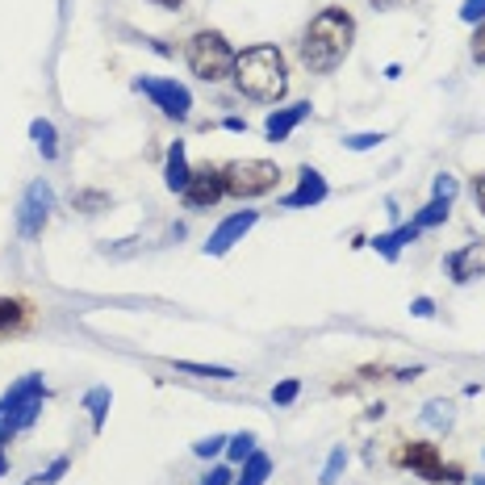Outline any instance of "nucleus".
Wrapping results in <instances>:
<instances>
[{"mask_svg":"<svg viewBox=\"0 0 485 485\" xmlns=\"http://www.w3.org/2000/svg\"><path fill=\"white\" fill-rule=\"evenodd\" d=\"M34 322V305L22 297H0V335H17Z\"/></svg>","mask_w":485,"mask_h":485,"instance_id":"nucleus-15","label":"nucleus"},{"mask_svg":"<svg viewBox=\"0 0 485 485\" xmlns=\"http://www.w3.org/2000/svg\"><path fill=\"white\" fill-rule=\"evenodd\" d=\"M419 419H423V423L431 427V431H448V427H452V401H444V398L427 401Z\"/></svg>","mask_w":485,"mask_h":485,"instance_id":"nucleus-22","label":"nucleus"},{"mask_svg":"<svg viewBox=\"0 0 485 485\" xmlns=\"http://www.w3.org/2000/svg\"><path fill=\"white\" fill-rule=\"evenodd\" d=\"M398 464H406V469H414V473L423 477V481H444V485H456L461 481V469L456 464H444V456H439L436 444H427V439H414V444H406V448H398Z\"/></svg>","mask_w":485,"mask_h":485,"instance_id":"nucleus-7","label":"nucleus"},{"mask_svg":"<svg viewBox=\"0 0 485 485\" xmlns=\"http://www.w3.org/2000/svg\"><path fill=\"white\" fill-rule=\"evenodd\" d=\"M222 126H226V130H234V134H239V130H247V121H242V118H226V121H222Z\"/></svg>","mask_w":485,"mask_h":485,"instance_id":"nucleus-38","label":"nucleus"},{"mask_svg":"<svg viewBox=\"0 0 485 485\" xmlns=\"http://www.w3.org/2000/svg\"><path fill=\"white\" fill-rule=\"evenodd\" d=\"M473 59L485 63V25H477V34H473Z\"/></svg>","mask_w":485,"mask_h":485,"instance_id":"nucleus-34","label":"nucleus"},{"mask_svg":"<svg viewBox=\"0 0 485 485\" xmlns=\"http://www.w3.org/2000/svg\"><path fill=\"white\" fill-rule=\"evenodd\" d=\"M473 201L481 206V214H485V172L481 176H473Z\"/></svg>","mask_w":485,"mask_h":485,"instance_id":"nucleus-35","label":"nucleus"},{"mask_svg":"<svg viewBox=\"0 0 485 485\" xmlns=\"http://www.w3.org/2000/svg\"><path fill=\"white\" fill-rule=\"evenodd\" d=\"M234 88L242 97L264 101V105H277L289 93V67H285V55L272 42H260V47L239 50L234 59Z\"/></svg>","mask_w":485,"mask_h":485,"instance_id":"nucleus-2","label":"nucleus"},{"mask_svg":"<svg viewBox=\"0 0 485 485\" xmlns=\"http://www.w3.org/2000/svg\"><path fill=\"white\" fill-rule=\"evenodd\" d=\"M481 17H485V0H464V4H461V22L477 25Z\"/></svg>","mask_w":485,"mask_h":485,"instance_id":"nucleus-31","label":"nucleus"},{"mask_svg":"<svg viewBox=\"0 0 485 485\" xmlns=\"http://www.w3.org/2000/svg\"><path fill=\"white\" fill-rule=\"evenodd\" d=\"M110 406H113V393H110V385H93L84 393V410L93 414V431H105V419H110Z\"/></svg>","mask_w":485,"mask_h":485,"instance_id":"nucleus-18","label":"nucleus"},{"mask_svg":"<svg viewBox=\"0 0 485 485\" xmlns=\"http://www.w3.org/2000/svg\"><path fill=\"white\" fill-rule=\"evenodd\" d=\"M448 214H452V201H439V197H431V201H427V206L419 209L410 222L419 226V231H431V226H444V222H448Z\"/></svg>","mask_w":485,"mask_h":485,"instance_id":"nucleus-20","label":"nucleus"},{"mask_svg":"<svg viewBox=\"0 0 485 485\" xmlns=\"http://www.w3.org/2000/svg\"><path fill=\"white\" fill-rule=\"evenodd\" d=\"M310 113H314L310 101H297V105H285V110H272L268 113V121H264V138L268 143H285V138H289V134L297 130Z\"/></svg>","mask_w":485,"mask_h":485,"instance_id":"nucleus-12","label":"nucleus"},{"mask_svg":"<svg viewBox=\"0 0 485 485\" xmlns=\"http://www.w3.org/2000/svg\"><path fill=\"white\" fill-rule=\"evenodd\" d=\"M352 42H356V17L343 4H327L305 25L302 42H297V59H302L305 72L331 75L352 55Z\"/></svg>","mask_w":485,"mask_h":485,"instance_id":"nucleus-1","label":"nucleus"},{"mask_svg":"<svg viewBox=\"0 0 485 485\" xmlns=\"http://www.w3.org/2000/svg\"><path fill=\"white\" fill-rule=\"evenodd\" d=\"M42 398H47V381L42 373H25L22 381H13L4 393H0V419H9L17 431H30L42 414Z\"/></svg>","mask_w":485,"mask_h":485,"instance_id":"nucleus-4","label":"nucleus"},{"mask_svg":"<svg viewBox=\"0 0 485 485\" xmlns=\"http://www.w3.org/2000/svg\"><path fill=\"white\" fill-rule=\"evenodd\" d=\"M410 314H414V318H431V314H436V302H431V297H414V302H410Z\"/></svg>","mask_w":485,"mask_h":485,"instance_id":"nucleus-33","label":"nucleus"},{"mask_svg":"<svg viewBox=\"0 0 485 485\" xmlns=\"http://www.w3.org/2000/svg\"><path fill=\"white\" fill-rule=\"evenodd\" d=\"M231 481H234L231 464H218V469H209V473H206V481H201V485H231Z\"/></svg>","mask_w":485,"mask_h":485,"instance_id":"nucleus-32","label":"nucleus"},{"mask_svg":"<svg viewBox=\"0 0 485 485\" xmlns=\"http://www.w3.org/2000/svg\"><path fill=\"white\" fill-rule=\"evenodd\" d=\"M255 222H260V209H239V214H231V218H222L218 226H214V234L206 239V247H201V251L218 260V255L231 251L234 242H242V234L251 231Z\"/></svg>","mask_w":485,"mask_h":485,"instance_id":"nucleus-10","label":"nucleus"},{"mask_svg":"<svg viewBox=\"0 0 485 485\" xmlns=\"http://www.w3.org/2000/svg\"><path fill=\"white\" fill-rule=\"evenodd\" d=\"M456 193H461V184H456V176H436V197L439 201H456Z\"/></svg>","mask_w":485,"mask_h":485,"instance_id":"nucleus-30","label":"nucleus"},{"mask_svg":"<svg viewBox=\"0 0 485 485\" xmlns=\"http://www.w3.org/2000/svg\"><path fill=\"white\" fill-rule=\"evenodd\" d=\"M67 469H72V461H67V456H59V461H50L47 469H42V473L30 477V485H59Z\"/></svg>","mask_w":485,"mask_h":485,"instance_id":"nucleus-26","label":"nucleus"},{"mask_svg":"<svg viewBox=\"0 0 485 485\" xmlns=\"http://www.w3.org/2000/svg\"><path fill=\"white\" fill-rule=\"evenodd\" d=\"M297 393H302V381H297V376H285L280 385H272V401H277V406H293Z\"/></svg>","mask_w":485,"mask_h":485,"instance_id":"nucleus-27","label":"nucleus"},{"mask_svg":"<svg viewBox=\"0 0 485 485\" xmlns=\"http://www.w3.org/2000/svg\"><path fill=\"white\" fill-rule=\"evenodd\" d=\"M385 143V134L376 130V134H343V146L348 151H373V146Z\"/></svg>","mask_w":485,"mask_h":485,"instance_id":"nucleus-28","label":"nucleus"},{"mask_svg":"<svg viewBox=\"0 0 485 485\" xmlns=\"http://www.w3.org/2000/svg\"><path fill=\"white\" fill-rule=\"evenodd\" d=\"M50 209H55V189L47 181H34L17 201V234L22 239H42L50 222Z\"/></svg>","mask_w":485,"mask_h":485,"instance_id":"nucleus-8","label":"nucleus"},{"mask_svg":"<svg viewBox=\"0 0 485 485\" xmlns=\"http://www.w3.org/2000/svg\"><path fill=\"white\" fill-rule=\"evenodd\" d=\"M327 193H331L327 176L305 163V168L297 172V189H293V193L285 197L280 206H285V209H314V206H322V201H327Z\"/></svg>","mask_w":485,"mask_h":485,"instance_id":"nucleus-11","label":"nucleus"},{"mask_svg":"<svg viewBox=\"0 0 485 485\" xmlns=\"http://www.w3.org/2000/svg\"><path fill=\"white\" fill-rule=\"evenodd\" d=\"M473 260H477V242H469V247H461V251H452L448 260H444V268L452 272V280H456V285H464V280H473L477 272H481V264L473 268Z\"/></svg>","mask_w":485,"mask_h":485,"instance_id":"nucleus-19","label":"nucleus"},{"mask_svg":"<svg viewBox=\"0 0 485 485\" xmlns=\"http://www.w3.org/2000/svg\"><path fill=\"white\" fill-rule=\"evenodd\" d=\"M343 469H348V452H343V448H331L327 464H322V477H318V485H335Z\"/></svg>","mask_w":485,"mask_h":485,"instance_id":"nucleus-25","label":"nucleus"},{"mask_svg":"<svg viewBox=\"0 0 485 485\" xmlns=\"http://www.w3.org/2000/svg\"><path fill=\"white\" fill-rule=\"evenodd\" d=\"M30 138H34L38 155L47 159V163L59 159V130H55V121H50V118H34V121H30Z\"/></svg>","mask_w":485,"mask_h":485,"instance_id":"nucleus-16","label":"nucleus"},{"mask_svg":"<svg viewBox=\"0 0 485 485\" xmlns=\"http://www.w3.org/2000/svg\"><path fill=\"white\" fill-rule=\"evenodd\" d=\"M184 206L189 209H214L226 197V176H222V168H197L193 181H189V189H184Z\"/></svg>","mask_w":485,"mask_h":485,"instance_id":"nucleus-9","label":"nucleus"},{"mask_svg":"<svg viewBox=\"0 0 485 485\" xmlns=\"http://www.w3.org/2000/svg\"><path fill=\"white\" fill-rule=\"evenodd\" d=\"M268 477H272V456H268V452H260V448H255L251 456L242 461V473L234 477L231 485H264Z\"/></svg>","mask_w":485,"mask_h":485,"instance_id":"nucleus-17","label":"nucleus"},{"mask_svg":"<svg viewBox=\"0 0 485 485\" xmlns=\"http://www.w3.org/2000/svg\"><path fill=\"white\" fill-rule=\"evenodd\" d=\"M419 226H414V222H398V226H393V231H385V234H376L373 239V251L381 255V260H389V264H398V255L406 251V247H410L414 239H419Z\"/></svg>","mask_w":485,"mask_h":485,"instance_id":"nucleus-13","label":"nucleus"},{"mask_svg":"<svg viewBox=\"0 0 485 485\" xmlns=\"http://www.w3.org/2000/svg\"><path fill=\"white\" fill-rule=\"evenodd\" d=\"M222 176H226V193L239 197V201L268 197L280 184V168L272 159H239V163H226Z\"/></svg>","mask_w":485,"mask_h":485,"instance_id":"nucleus-5","label":"nucleus"},{"mask_svg":"<svg viewBox=\"0 0 485 485\" xmlns=\"http://www.w3.org/2000/svg\"><path fill=\"white\" fill-rule=\"evenodd\" d=\"M151 4H159V9H181L184 0H151Z\"/></svg>","mask_w":485,"mask_h":485,"instance_id":"nucleus-40","label":"nucleus"},{"mask_svg":"<svg viewBox=\"0 0 485 485\" xmlns=\"http://www.w3.org/2000/svg\"><path fill=\"white\" fill-rule=\"evenodd\" d=\"M9 473V452H4V444H0V477Z\"/></svg>","mask_w":485,"mask_h":485,"instance_id":"nucleus-39","label":"nucleus"},{"mask_svg":"<svg viewBox=\"0 0 485 485\" xmlns=\"http://www.w3.org/2000/svg\"><path fill=\"white\" fill-rule=\"evenodd\" d=\"M13 436H17V427H13L9 419H0V444H9Z\"/></svg>","mask_w":485,"mask_h":485,"instance_id":"nucleus-37","label":"nucleus"},{"mask_svg":"<svg viewBox=\"0 0 485 485\" xmlns=\"http://www.w3.org/2000/svg\"><path fill=\"white\" fill-rule=\"evenodd\" d=\"M181 373H193V376H206V381H234V368L226 364H197V360H176Z\"/></svg>","mask_w":485,"mask_h":485,"instance_id":"nucleus-21","label":"nucleus"},{"mask_svg":"<svg viewBox=\"0 0 485 485\" xmlns=\"http://www.w3.org/2000/svg\"><path fill=\"white\" fill-rule=\"evenodd\" d=\"M193 181V168H189V151L184 143H172L168 146V163H163V184H168L172 193H184Z\"/></svg>","mask_w":485,"mask_h":485,"instance_id":"nucleus-14","label":"nucleus"},{"mask_svg":"<svg viewBox=\"0 0 485 485\" xmlns=\"http://www.w3.org/2000/svg\"><path fill=\"white\" fill-rule=\"evenodd\" d=\"M368 4H373V9H381V13H389V9H401L406 0H368Z\"/></svg>","mask_w":485,"mask_h":485,"instance_id":"nucleus-36","label":"nucleus"},{"mask_svg":"<svg viewBox=\"0 0 485 485\" xmlns=\"http://www.w3.org/2000/svg\"><path fill=\"white\" fill-rule=\"evenodd\" d=\"M251 452H255V431H239V436L226 439V461L231 464H242Z\"/></svg>","mask_w":485,"mask_h":485,"instance_id":"nucleus-23","label":"nucleus"},{"mask_svg":"<svg viewBox=\"0 0 485 485\" xmlns=\"http://www.w3.org/2000/svg\"><path fill=\"white\" fill-rule=\"evenodd\" d=\"M184 59H189L197 80L222 84V80H231L234 75L239 50H234L231 42H226V34H218V30H197V34L189 38V47H184Z\"/></svg>","mask_w":485,"mask_h":485,"instance_id":"nucleus-3","label":"nucleus"},{"mask_svg":"<svg viewBox=\"0 0 485 485\" xmlns=\"http://www.w3.org/2000/svg\"><path fill=\"white\" fill-rule=\"evenodd\" d=\"M134 93H143V97L155 101V110L172 121H184L193 113V93L168 75H134Z\"/></svg>","mask_w":485,"mask_h":485,"instance_id":"nucleus-6","label":"nucleus"},{"mask_svg":"<svg viewBox=\"0 0 485 485\" xmlns=\"http://www.w3.org/2000/svg\"><path fill=\"white\" fill-rule=\"evenodd\" d=\"M218 452H226V436H206L193 444V456H201V461H209V456H218Z\"/></svg>","mask_w":485,"mask_h":485,"instance_id":"nucleus-29","label":"nucleus"},{"mask_svg":"<svg viewBox=\"0 0 485 485\" xmlns=\"http://www.w3.org/2000/svg\"><path fill=\"white\" fill-rule=\"evenodd\" d=\"M72 201L80 214H101V209H110V193H101V189H80Z\"/></svg>","mask_w":485,"mask_h":485,"instance_id":"nucleus-24","label":"nucleus"}]
</instances>
